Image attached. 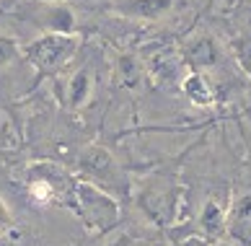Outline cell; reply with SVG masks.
Here are the masks:
<instances>
[{"label": "cell", "instance_id": "6", "mask_svg": "<svg viewBox=\"0 0 251 246\" xmlns=\"http://www.w3.org/2000/svg\"><path fill=\"white\" fill-rule=\"evenodd\" d=\"M226 213L218 202H204L202 213H200V228L202 233L207 236V239H220L223 233H226Z\"/></svg>", "mask_w": 251, "mask_h": 246}, {"label": "cell", "instance_id": "4", "mask_svg": "<svg viewBox=\"0 0 251 246\" xmlns=\"http://www.w3.org/2000/svg\"><path fill=\"white\" fill-rule=\"evenodd\" d=\"M78 168L91 179V184L106 189V192L109 189H119V192L125 189L122 168H119V164L114 161V156H111L109 150L99 148V145H91L78 156Z\"/></svg>", "mask_w": 251, "mask_h": 246}, {"label": "cell", "instance_id": "9", "mask_svg": "<svg viewBox=\"0 0 251 246\" xmlns=\"http://www.w3.org/2000/svg\"><path fill=\"white\" fill-rule=\"evenodd\" d=\"M184 91L189 93V99H192L194 104H210V99H212L210 86L200 78V75H192V78L184 83Z\"/></svg>", "mask_w": 251, "mask_h": 246}, {"label": "cell", "instance_id": "3", "mask_svg": "<svg viewBox=\"0 0 251 246\" xmlns=\"http://www.w3.org/2000/svg\"><path fill=\"white\" fill-rule=\"evenodd\" d=\"M78 50V39L70 34H60V31H50L47 36L36 39L29 50H26V57H29L42 73H52L62 68Z\"/></svg>", "mask_w": 251, "mask_h": 246}, {"label": "cell", "instance_id": "7", "mask_svg": "<svg viewBox=\"0 0 251 246\" xmlns=\"http://www.w3.org/2000/svg\"><path fill=\"white\" fill-rule=\"evenodd\" d=\"M91 96V75L86 70H78L68 83V104L70 107H83Z\"/></svg>", "mask_w": 251, "mask_h": 246}, {"label": "cell", "instance_id": "5", "mask_svg": "<svg viewBox=\"0 0 251 246\" xmlns=\"http://www.w3.org/2000/svg\"><path fill=\"white\" fill-rule=\"evenodd\" d=\"M226 233L238 246H251V192L238 194L226 213Z\"/></svg>", "mask_w": 251, "mask_h": 246}, {"label": "cell", "instance_id": "11", "mask_svg": "<svg viewBox=\"0 0 251 246\" xmlns=\"http://www.w3.org/2000/svg\"><path fill=\"white\" fill-rule=\"evenodd\" d=\"M18 55V44L11 39V36L0 34V68H5V65H11Z\"/></svg>", "mask_w": 251, "mask_h": 246}, {"label": "cell", "instance_id": "12", "mask_svg": "<svg viewBox=\"0 0 251 246\" xmlns=\"http://www.w3.org/2000/svg\"><path fill=\"white\" fill-rule=\"evenodd\" d=\"M11 228H13V215H11V210H8L5 200L0 197V236H3V233H8Z\"/></svg>", "mask_w": 251, "mask_h": 246}, {"label": "cell", "instance_id": "1", "mask_svg": "<svg viewBox=\"0 0 251 246\" xmlns=\"http://www.w3.org/2000/svg\"><path fill=\"white\" fill-rule=\"evenodd\" d=\"M70 207H75L80 220L88 225V231L104 233L114 228L119 220V207L117 200L111 197L106 189H101L91 182H75L70 197Z\"/></svg>", "mask_w": 251, "mask_h": 246}, {"label": "cell", "instance_id": "10", "mask_svg": "<svg viewBox=\"0 0 251 246\" xmlns=\"http://www.w3.org/2000/svg\"><path fill=\"white\" fill-rule=\"evenodd\" d=\"M189 60L197 62V65H210L212 60H215V50H212V44L207 39H202L189 50Z\"/></svg>", "mask_w": 251, "mask_h": 246}, {"label": "cell", "instance_id": "2", "mask_svg": "<svg viewBox=\"0 0 251 246\" xmlns=\"http://www.w3.org/2000/svg\"><path fill=\"white\" fill-rule=\"evenodd\" d=\"M26 187H29V194L34 197L36 202H42V205H50V202H68L70 205L75 182H73L65 171H60L57 166L39 164V166H34L29 171V182H26Z\"/></svg>", "mask_w": 251, "mask_h": 246}, {"label": "cell", "instance_id": "8", "mask_svg": "<svg viewBox=\"0 0 251 246\" xmlns=\"http://www.w3.org/2000/svg\"><path fill=\"white\" fill-rule=\"evenodd\" d=\"M169 5H171V0H135L127 11L135 13V16H143V18H155V16H161Z\"/></svg>", "mask_w": 251, "mask_h": 246}]
</instances>
